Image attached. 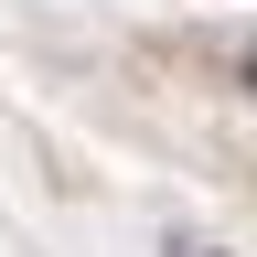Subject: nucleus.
Returning <instances> with one entry per match:
<instances>
[{
  "label": "nucleus",
  "mask_w": 257,
  "mask_h": 257,
  "mask_svg": "<svg viewBox=\"0 0 257 257\" xmlns=\"http://www.w3.org/2000/svg\"><path fill=\"white\" fill-rule=\"evenodd\" d=\"M236 75H246V96H257V32H246V54H236Z\"/></svg>",
  "instance_id": "1"
},
{
  "label": "nucleus",
  "mask_w": 257,
  "mask_h": 257,
  "mask_svg": "<svg viewBox=\"0 0 257 257\" xmlns=\"http://www.w3.org/2000/svg\"><path fill=\"white\" fill-rule=\"evenodd\" d=\"M172 257H214V246H172Z\"/></svg>",
  "instance_id": "2"
}]
</instances>
